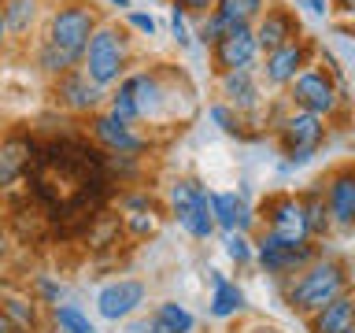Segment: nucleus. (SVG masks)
<instances>
[{
    "label": "nucleus",
    "mask_w": 355,
    "mask_h": 333,
    "mask_svg": "<svg viewBox=\"0 0 355 333\" xmlns=\"http://www.w3.org/2000/svg\"><path fill=\"white\" fill-rule=\"evenodd\" d=\"M348 285H352V278L344 271V263L322 255V259H315L304 274H296L293 282H285V304H288V311L311 318L315 311H322L337 296L348 293Z\"/></svg>",
    "instance_id": "f257e3e1"
},
{
    "label": "nucleus",
    "mask_w": 355,
    "mask_h": 333,
    "mask_svg": "<svg viewBox=\"0 0 355 333\" xmlns=\"http://www.w3.org/2000/svg\"><path fill=\"white\" fill-rule=\"evenodd\" d=\"M100 8L93 0H55L49 8V19L41 26V37L52 41L55 49H63L71 60L82 63L85 60V49L93 41V33L100 30Z\"/></svg>",
    "instance_id": "f03ea898"
},
{
    "label": "nucleus",
    "mask_w": 355,
    "mask_h": 333,
    "mask_svg": "<svg viewBox=\"0 0 355 333\" xmlns=\"http://www.w3.org/2000/svg\"><path fill=\"white\" fill-rule=\"evenodd\" d=\"M82 71L93 78L100 89H115L130 71V26L119 22H100V30L93 33L82 60Z\"/></svg>",
    "instance_id": "7ed1b4c3"
},
{
    "label": "nucleus",
    "mask_w": 355,
    "mask_h": 333,
    "mask_svg": "<svg viewBox=\"0 0 355 333\" xmlns=\"http://www.w3.org/2000/svg\"><path fill=\"white\" fill-rule=\"evenodd\" d=\"M274 133L285 148V171H293V166L311 163V155L322 148V141H326V119L311 115V111L288 108V115H282Z\"/></svg>",
    "instance_id": "20e7f679"
},
{
    "label": "nucleus",
    "mask_w": 355,
    "mask_h": 333,
    "mask_svg": "<svg viewBox=\"0 0 355 333\" xmlns=\"http://www.w3.org/2000/svg\"><path fill=\"white\" fill-rule=\"evenodd\" d=\"M315 259H322L318 244L307 241V244H285L270 237V233L259 230V237H255V263L263 266V274L277 278V282H293L296 274H304Z\"/></svg>",
    "instance_id": "39448f33"
},
{
    "label": "nucleus",
    "mask_w": 355,
    "mask_h": 333,
    "mask_svg": "<svg viewBox=\"0 0 355 333\" xmlns=\"http://www.w3.org/2000/svg\"><path fill=\"white\" fill-rule=\"evenodd\" d=\"M285 93H288V108H296V111H311V115H318V119L337 115V108L344 104L340 85L333 82V74H329L322 63H311L307 71H304L293 85L285 89Z\"/></svg>",
    "instance_id": "423d86ee"
},
{
    "label": "nucleus",
    "mask_w": 355,
    "mask_h": 333,
    "mask_svg": "<svg viewBox=\"0 0 355 333\" xmlns=\"http://www.w3.org/2000/svg\"><path fill=\"white\" fill-rule=\"evenodd\" d=\"M263 233L285 241V244H307L311 230H307V215H304V196L296 193H274L263 204Z\"/></svg>",
    "instance_id": "0eeeda50"
},
{
    "label": "nucleus",
    "mask_w": 355,
    "mask_h": 333,
    "mask_svg": "<svg viewBox=\"0 0 355 333\" xmlns=\"http://www.w3.org/2000/svg\"><path fill=\"white\" fill-rule=\"evenodd\" d=\"M52 96H55V104H60L63 111H71V115H85V119H93L96 111H104V104H107V89H100L93 78L82 71V67H74L71 74L55 78V82H52Z\"/></svg>",
    "instance_id": "6e6552de"
},
{
    "label": "nucleus",
    "mask_w": 355,
    "mask_h": 333,
    "mask_svg": "<svg viewBox=\"0 0 355 333\" xmlns=\"http://www.w3.org/2000/svg\"><path fill=\"white\" fill-rule=\"evenodd\" d=\"M259 60H263V49H259V37H255V26H233L226 37L211 49L215 74H226V71H259Z\"/></svg>",
    "instance_id": "1a4fd4ad"
},
{
    "label": "nucleus",
    "mask_w": 355,
    "mask_h": 333,
    "mask_svg": "<svg viewBox=\"0 0 355 333\" xmlns=\"http://www.w3.org/2000/svg\"><path fill=\"white\" fill-rule=\"evenodd\" d=\"M315 49H318V44L311 41V37H300V41L285 44V49H277V52H266L263 56V67H259L263 82L270 85V89H288L311 67Z\"/></svg>",
    "instance_id": "9d476101"
},
{
    "label": "nucleus",
    "mask_w": 355,
    "mask_h": 333,
    "mask_svg": "<svg viewBox=\"0 0 355 333\" xmlns=\"http://www.w3.org/2000/svg\"><path fill=\"white\" fill-rule=\"evenodd\" d=\"M89 137H93L96 148L107 152V155H133V160H137V155L148 152V137H141L130 122H119L111 111H96V115L89 119Z\"/></svg>",
    "instance_id": "9b49d317"
},
{
    "label": "nucleus",
    "mask_w": 355,
    "mask_h": 333,
    "mask_svg": "<svg viewBox=\"0 0 355 333\" xmlns=\"http://www.w3.org/2000/svg\"><path fill=\"white\" fill-rule=\"evenodd\" d=\"M148 300V285L137 282V278H115L96 293V315L107 322H126L144 307Z\"/></svg>",
    "instance_id": "f8f14e48"
},
{
    "label": "nucleus",
    "mask_w": 355,
    "mask_h": 333,
    "mask_svg": "<svg viewBox=\"0 0 355 333\" xmlns=\"http://www.w3.org/2000/svg\"><path fill=\"white\" fill-rule=\"evenodd\" d=\"M255 37H259V49L266 56V52H277V49H285V44L300 41L304 37V26H300V15L293 8L270 4L259 15V22H255Z\"/></svg>",
    "instance_id": "ddd939ff"
},
{
    "label": "nucleus",
    "mask_w": 355,
    "mask_h": 333,
    "mask_svg": "<svg viewBox=\"0 0 355 333\" xmlns=\"http://www.w3.org/2000/svg\"><path fill=\"white\" fill-rule=\"evenodd\" d=\"M326 204L333 215V230H355V163L337 166L326 182Z\"/></svg>",
    "instance_id": "4468645a"
},
{
    "label": "nucleus",
    "mask_w": 355,
    "mask_h": 333,
    "mask_svg": "<svg viewBox=\"0 0 355 333\" xmlns=\"http://www.w3.org/2000/svg\"><path fill=\"white\" fill-rule=\"evenodd\" d=\"M218 93L233 111H241V115H259L263 111V85H259V74L255 71L218 74Z\"/></svg>",
    "instance_id": "2eb2a0df"
},
{
    "label": "nucleus",
    "mask_w": 355,
    "mask_h": 333,
    "mask_svg": "<svg viewBox=\"0 0 355 333\" xmlns=\"http://www.w3.org/2000/svg\"><path fill=\"white\" fill-rule=\"evenodd\" d=\"M211 211L222 233H252L259 226V215L252 211L244 193H233V189H218V193L211 189Z\"/></svg>",
    "instance_id": "dca6fc26"
},
{
    "label": "nucleus",
    "mask_w": 355,
    "mask_h": 333,
    "mask_svg": "<svg viewBox=\"0 0 355 333\" xmlns=\"http://www.w3.org/2000/svg\"><path fill=\"white\" fill-rule=\"evenodd\" d=\"M30 160H33V137L30 133L11 130L0 137V193H8V189L30 171Z\"/></svg>",
    "instance_id": "f3484780"
},
{
    "label": "nucleus",
    "mask_w": 355,
    "mask_h": 333,
    "mask_svg": "<svg viewBox=\"0 0 355 333\" xmlns=\"http://www.w3.org/2000/svg\"><path fill=\"white\" fill-rule=\"evenodd\" d=\"M4 19H8V30H11V41L15 44H26V41H37L41 19H49L44 11V0H4Z\"/></svg>",
    "instance_id": "a211bd4d"
},
{
    "label": "nucleus",
    "mask_w": 355,
    "mask_h": 333,
    "mask_svg": "<svg viewBox=\"0 0 355 333\" xmlns=\"http://www.w3.org/2000/svg\"><path fill=\"white\" fill-rule=\"evenodd\" d=\"M311 333H352L355 330V293L348 289L344 296H337L333 304H326L322 311L307 318Z\"/></svg>",
    "instance_id": "6ab92c4d"
},
{
    "label": "nucleus",
    "mask_w": 355,
    "mask_h": 333,
    "mask_svg": "<svg viewBox=\"0 0 355 333\" xmlns=\"http://www.w3.org/2000/svg\"><path fill=\"white\" fill-rule=\"evenodd\" d=\"M126 82L133 89V104H137V111H141V122L144 119H159L163 104H166L159 74H155V71H141V74H126Z\"/></svg>",
    "instance_id": "aec40b11"
},
{
    "label": "nucleus",
    "mask_w": 355,
    "mask_h": 333,
    "mask_svg": "<svg viewBox=\"0 0 355 333\" xmlns=\"http://www.w3.org/2000/svg\"><path fill=\"white\" fill-rule=\"evenodd\" d=\"M211 274V300H207V311L215 318H233L241 315L244 304H248V296H244V289L237 282H230L222 271H207Z\"/></svg>",
    "instance_id": "412c9836"
},
{
    "label": "nucleus",
    "mask_w": 355,
    "mask_h": 333,
    "mask_svg": "<svg viewBox=\"0 0 355 333\" xmlns=\"http://www.w3.org/2000/svg\"><path fill=\"white\" fill-rule=\"evenodd\" d=\"M0 315L11 322L15 333H37L41 315H37V300L22 296V293H0Z\"/></svg>",
    "instance_id": "4be33fe9"
},
{
    "label": "nucleus",
    "mask_w": 355,
    "mask_h": 333,
    "mask_svg": "<svg viewBox=\"0 0 355 333\" xmlns=\"http://www.w3.org/2000/svg\"><path fill=\"white\" fill-rule=\"evenodd\" d=\"M178 226H182L189 237H196V241L215 237L218 222H215V211H211V189H204V193L193 200V207H185L182 215H178Z\"/></svg>",
    "instance_id": "5701e85b"
},
{
    "label": "nucleus",
    "mask_w": 355,
    "mask_h": 333,
    "mask_svg": "<svg viewBox=\"0 0 355 333\" xmlns=\"http://www.w3.org/2000/svg\"><path fill=\"white\" fill-rule=\"evenodd\" d=\"M33 67H37V71L49 78V82H55V78H63V74H71L74 67H82L78 60H71V56H67L63 49H55L52 41H44L41 33H37V41H33Z\"/></svg>",
    "instance_id": "b1692460"
},
{
    "label": "nucleus",
    "mask_w": 355,
    "mask_h": 333,
    "mask_svg": "<svg viewBox=\"0 0 355 333\" xmlns=\"http://www.w3.org/2000/svg\"><path fill=\"white\" fill-rule=\"evenodd\" d=\"M304 215H307L311 241H322V237H329V233H333V215H329L326 189H322V185H311L304 193Z\"/></svg>",
    "instance_id": "393cba45"
},
{
    "label": "nucleus",
    "mask_w": 355,
    "mask_h": 333,
    "mask_svg": "<svg viewBox=\"0 0 355 333\" xmlns=\"http://www.w3.org/2000/svg\"><path fill=\"white\" fill-rule=\"evenodd\" d=\"M49 322H52V333H100L78 304H55V307H49Z\"/></svg>",
    "instance_id": "a878e982"
},
{
    "label": "nucleus",
    "mask_w": 355,
    "mask_h": 333,
    "mask_svg": "<svg viewBox=\"0 0 355 333\" xmlns=\"http://www.w3.org/2000/svg\"><path fill=\"white\" fill-rule=\"evenodd\" d=\"M152 318H155V326H163L171 333H193V326H196L193 311H189L185 304H178V300H163V304H155Z\"/></svg>",
    "instance_id": "bb28decb"
},
{
    "label": "nucleus",
    "mask_w": 355,
    "mask_h": 333,
    "mask_svg": "<svg viewBox=\"0 0 355 333\" xmlns=\"http://www.w3.org/2000/svg\"><path fill=\"white\" fill-rule=\"evenodd\" d=\"M266 8L270 0H215V11H222L233 26H255Z\"/></svg>",
    "instance_id": "cd10ccee"
},
{
    "label": "nucleus",
    "mask_w": 355,
    "mask_h": 333,
    "mask_svg": "<svg viewBox=\"0 0 355 333\" xmlns=\"http://www.w3.org/2000/svg\"><path fill=\"white\" fill-rule=\"evenodd\" d=\"M230 30H233V22L222 15V11H211V15H204V19L196 22V33H193V37L204 44V49H215V44L226 37Z\"/></svg>",
    "instance_id": "c85d7f7f"
},
{
    "label": "nucleus",
    "mask_w": 355,
    "mask_h": 333,
    "mask_svg": "<svg viewBox=\"0 0 355 333\" xmlns=\"http://www.w3.org/2000/svg\"><path fill=\"white\" fill-rule=\"evenodd\" d=\"M207 119L215 122L226 137H241V133H244V115H241V111H233L226 100H215V104L207 108Z\"/></svg>",
    "instance_id": "c756f323"
},
{
    "label": "nucleus",
    "mask_w": 355,
    "mask_h": 333,
    "mask_svg": "<svg viewBox=\"0 0 355 333\" xmlns=\"http://www.w3.org/2000/svg\"><path fill=\"white\" fill-rule=\"evenodd\" d=\"M222 248H226V255L237 266H248L255 259V241L248 233H226V237H222Z\"/></svg>",
    "instance_id": "7c9ffc66"
},
{
    "label": "nucleus",
    "mask_w": 355,
    "mask_h": 333,
    "mask_svg": "<svg viewBox=\"0 0 355 333\" xmlns=\"http://www.w3.org/2000/svg\"><path fill=\"white\" fill-rule=\"evenodd\" d=\"M33 300H37V304H49V307L67 304V289H63L60 282H55V278L41 274L37 282H33Z\"/></svg>",
    "instance_id": "2f4dec72"
},
{
    "label": "nucleus",
    "mask_w": 355,
    "mask_h": 333,
    "mask_svg": "<svg viewBox=\"0 0 355 333\" xmlns=\"http://www.w3.org/2000/svg\"><path fill=\"white\" fill-rule=\"evenodd\" d=\"M185 22H189V15H185L182 8L171 4V33H174V44H178V49H193V41H196L193 33H189Z\"/></svg>",
    "instance_id": "473e14b6"
},
{
    "label": "nucleus",
    "mask_w": 355,
    "mask_h": 333,
    "mask_svg": "<svg viewBox=\"0 0 355 333\" xmlns=\"http://www.w3.org/2000/svg\"><path fill=\"white\" fill-rule=\"evenodd\" d=\"M126 26H130V30H137V33H144V37H155V30H159L148 11H133V8L126 11Z\"/></svg>",
    "instance_id": "72a5a7b5"
},
{
    "label": "nucleus",
    "mask_w": 355,
    "mask_h": 333,
    "mask_svg": "<svg viewBox=\"0 0 355 333\" xmlns=\"http://www.w3.org/2000/svg\"><path fill=\"white\" fill-rule=\"evenodd\" d=\"M174 8H182L189 19H204V15H211V11H215V0H171Z\"/></svg>",
    "instance_id": "f704fd0d"
},
{
    "label": "nucleus",
    "mask_w": 355,
    "mask_h": 333,
    "mask_svg": "<svg viewBox=\"0 0 355 333\" xmlns=\"http://www.w3.org/2000/svg\"><path fill=\"white\" fill-rule=\"evenodd\" d=\"M126 226L137 237H148V233H155V219H152V211H141V215H126Z\"/></svg>",
    "instance_id": "c9c22d12"
},
{
    "label": "nucleus",
    "mask_w": 355,
    "mask_h": 333,
    "mask_svg": "<svg viewBox=\"0 0 355 333\" xmlns=\"http://www.w3.org/2000/svg\"><path fill=\"white\" fill-rule=\"evenodd\" d=\"M122 207H126V215H141V211H152V193H130L122 200Z\"/></svg>",
    "instance_id": "e433bc0d"
},
{
    "label": "nucleus",
    "mask_w": 355,
    "mask_h": 333,
    "mask_svg": "<svg viewBox=\"0 0 355 333\" xmlns=\"http://www.w3.org/2000/svg\"><path fill=\"white\" fill-rule=\"evenodd\" d=\"M296 8H307L315 19H326V15H333V0H296Z\"/></svg>",
    "instance_id": "4c0bfd02"
},
{
    "label": "nucleus",
    "mask_w": 355,
    "mask_h": 333,
    "mask_svg": "<svg viewBox=\"0 0 355 333\" xmlns=\"http://www.w3.org/2000/svg\"><path fill=\"white\" fill-rule=\"evenodd\" d=\"M11 44V30H8V19H4V0H0V56L8 52Z\"/></svg>",
    "instance_id": "58836bf2"
},
{
    "label": "nucleus",
    "mask_w": 355,
    "mask_h": 333,
    "mask_svg": "<svg viewBox=\"0 0 355 333\" xmlns=\"http://www.w3.org/2000/svg\"><path fill=\"white\" fill-rule=\"evenodd\" d=\"M333 11H340L344 19L355 22V0H333Z\"/></svg>",
    "instance_id": "ea45409f"
},
{
    "label": "nucleus",
    "mask_w": 355,
    "mask_h": 333,
    "mask_svg": "<svg viewBox=\"0 0 355 333\" xmlns=\"http://www.w3.org/2000/svg\"><path fill=\"white\" fill-rule=\"evenodd\" d=\"M107 4H115L119 11H130V0H107Z\"/></svg>",
    "instance_id": "a19ab883"
},
{
    "label": "nucleus",
    "mask_w": 355,
    "mask_h": 333,
    "mask_svg": "<svg viewBox=\"0 0 355 333\" xmlns=\"http://www.w3.org/2000/svg\"><path fill=\"white\" fill-rule=\"evenodd\" d=\"M0 333H15V330H11V322H8L4 315H0Z\"/></svg>",
    "instance_id": "79ce46f5"
},
{
    "label": "nucleus",
    "mask_w": 355,
    "mask_h": 333,
    "mask_svg": "<svg viewBox=\"0 0 355 333\" xmlns=\"http://www.w3.org/2000/svg\"><path fill=\"white\" fill-rule=\"evenodd\" d=\"M148 333H171V330H163V326H152Z\"/></svg>",
    "instance_id": "37998d69"
},
{
    "label": "nucleus",
    "mask_w": 355,
    "mask_h": 333,
    "mask_svg": "<svg viewBox=\"0 0 355 333\" xmlns=\"http://www.w3.org/2000/svg\"><path fill=\"white\" fill-rule=\"evenodd\" d=\"M352 333H355V330H352Z\"/></svg>",
    "instance_id": "c03bdc74"
}]
</instances>
